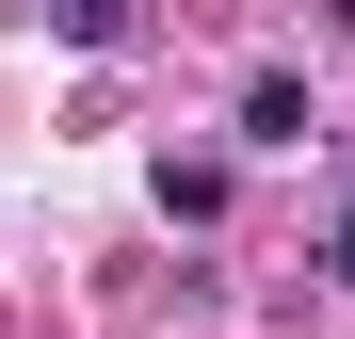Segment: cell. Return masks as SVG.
I'll list each match as a JSON object with an SVG mask.
<instances>
[{"mask_svg":"<svg viewBox=\"0 0 355 339\" xmlns=\"http://www.w3.org/2000/svg\"><path fill=\"white\" fill-rule=\"evenodd\" d=\"M243 146H307V81H291V65L243 81Z\"/></svg>","mask_w":355,"mask_h":339,"instance_id":"obj_1","label":"cell"},{"mask_svg":"<svg viewBox=\"0 0 355 339\" xmlns=\"http://www.w3.org/2000/svg\"><path fill=\"white\" fill-rule=\"evenodd\" d=\"M49 33L65 49H130V0H49Z\"/></svg>","mask_w":355,"mask_h":339,"instance_id":"obj_2","label":"cell"},{"mask_svg":"<svg viewBox=\"0 0 355 339\" xmlns=\"http://www.w3.org/2000/svg\"><path fill=\"white\" fill-rule=\"evenodd\" d=\"M323 275H339V291H355V210H339V243H323Z\"/></svg>","mask_w":355,"mask_h":339,"instance_id":"obj_3","label":"cell"}]
</instances>
